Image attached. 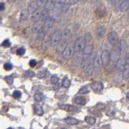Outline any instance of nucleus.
Segmentation results:
<instances>
[{
  "mask_svg": "<svg viewBox=\"0 0 129 129\" xmlns=\"http://www.w3.org/2000/svg\"><path fill=\"white\" fill-rule=\"evenodd\" d=\"M85 47H86V39L84 37H82V36H80V37L77 38L74 44V51H76V52H81V51L84 49Z\"/></svg>",
  "mask_w": 129,
  "mask_h": 129,
  "instance_id": "f257e3e1",
  "label": "nucleus"
},
{
  "mask_svg": "<svg viewBox=\"0 0 129 129\" xmlns=\"http://www.w3.org/2000/svg\"><path fill=\"white\" fill-rule=\"evenodd\" d=\"M74 44H69L66 45L65 50L62 52V57L64 59H70V57L74 55Z\"/></svg>",
  "mask_w": 129,
  "mask_h": 129,
  "instance_id": "f03ea898",
  "label": "nucleus"
},
{
  "mask_svg": "<svg viewBox=\"0 0 129 129\" xmlns=\"http://www.w3.org/2000/svg\"><path fill=\"white\" fill-rule=\"evenodd\" d=\"M102 60H101V56L99 54L95 56L94 57V72L95 73L96 75L99 74L101 69H102Z\"/></svg>",
  "mask_w": 129,
  "mask_h": 129,
  "instance_id": "7ed1b4c3",
  "label": "nucleus"
},
{
  "mask_svg": "<svg viewBox=\"0 0 129 129\" xmlns=\"http://www.w3.org/2000/svg\"><path fill=\"white\" fill-rule=\"evenodd\" d=\"M61 31H56L52 34V37L50 39V44L51 45H57L61 42Z\"/></svg>",
  "mask_w": 129,
  "mask_h": 129,
  "instance_id": "20e7f679",
  "label": "nucleus"
},
{
  "mask_svg": "<svg viewBox=\"0 0 129 129\" xmlns=\"http://www.w3.org/2000/svg\"><path fill=\"white\" fill-rule=\"evenodd\" d=\"M120 50H119V47H116V48H113L111 51L110 53V59L112 61H118V60L120 57Z\"/></svg>",
  "mask_w": 129,
  "mask_h": 129,
  "instance_id": "39448f33",
  "label": "nucleus"
},
{
  "mask_svg": "<svg viewBox=\"0 0 129 129\" xmlns=\"http://www.w3.org/2000/svg\"><path fill=\"white\" fill-rule=\"evenodd\" d=\"M95 55L94 54H91L90 57V64H89L88 67L86 70V76H91L94 72V61Z\"/></svg>",
  "mask_w": 129,
  "mask_h": 129,
  "instance_id": "423d86ee",
  "label": "nucleus"
},
{
  "mask_svg": "<svg viewBox=\"0 0 129 129\" xmlns=\"http://www.w3.org/2000/svg\"><path fill=\"white\" fill-rule=\"evenodd\" d=\"M54 22H55V19L52 16H49L48 19H46L44 23V25L43 26V30L45 32H47L48 30H50L52 28V25L54 24Z\"/></svg>",
  "mask_w": 129,
  "mask_h": 129,
  "instance_id": "0eeeda50",
  "label": "nucleus"
},
{
  "mask_svg": "<svg viewBox=\"0 0 129 129\" xmlns=\"http://www.w3.org/2000/svg\"><path fill=\"white\" fill-rule=\"evenodd\" d=\"M59 107L62 109V110H65L66 111H69V112H76L79 111V109L77 107L70 104H60Z\"/></svg>",
  "mask_w": 129,
  "mask_h": 129,
  "instance_id": "6e6552de",
  "label": "nucleus"
},
{
  "mask_svg": "<svg viewBox=\"0 0 129 129\" xmlns=\"http://www.w3.org/2000/svg\"><path fill=\"white\" fill-rule=\"evenodd\" d=\"M101 60H102V64L103 65H107L110 61V52L107 50H104L101 55Z\"/></svg>",
  "mask_w": 129,
  "mask_h": 129,
  "instance_id": "1a4fd4ad",
  "label": "nucleus"
},
{
  "mask_svg": "<svg viewBox=\"0 0 129 129\" xmlns=\"http://www.w3.org/2000/svg\"><path fill=\"white\" fill-rule=\"evenodd\" d=\"M108 41L110 42L111 44H115L118 41V39H119V36H118L117 33L115 32H111L108 34Z\"/></svg>",
  "mask_w": 129,
  "mask_h": 129,
  "instance_id": "9d476101",
  "label": "nucleus"
},
{
  "mask_svg": "<svg viewBox=\"0 0 129 129\" xmlns=\"http://www.w3.org/2000/svg\"><path fill=\"white\" fill-rule=\"evenodd\" d=\"M70 36H71V32L69 29H65L61 32V42H66L70 40Z\"/></svg>",
  "mask_w": 129,
  "mask_h": 129,
  "instance_id": "9b49d317",
  "label": "nucleus"
},
{
  "mask_svg": "<svg viewBox=\"0 0 129 129\" xmlns=\"http://www.w3.org/2000/svg\"><path fill=\"white\" fill-rule=\"evenodd\" d=\"M83 50L84 51H83L82 61H84V60L88 59V58L90 57V55H91V53H92V46L89 45V46L85 47Z\"/></svg>",
  "mask_w": 129,
  "mask_h": 129,
  "instance_id": "f8f14e48",
  "label": "nucleus"
},
{
  "mask_svg": "<svg viewBox=\"0 0 129 129\" xmlns=\"http://www.w3.org/2000/svg\"><path fill=\"white\" fill-rule=\"evenodd\" d=\"M91 89L94 92L98 93V92H100L103 90V83L99 82V81H94L91 84Z\"/></svg>",
  "mask_w": 129,
  "mask_h": 129,
  "instance_id": "ddd939ff",
  "label": "nucleus"
},
{
  "mask_svg": "<svg viewBox=\"0 0 129 129\" xmlns=\"http://www.w3.org/2000/svg\"><path fill=\"white\" fill-rule=\"evenodd\" d=\"M41 10H36L35 12H33L32 14V17H31L32 21L34 22V23H37L40 20V18H41Z\"/></svg>",
  "mask_w": 129,
  "mask_h": 129,
  "instance_id": "4468645a",
  "label": "nucleus"
},
{
  "mask_svg": "<svg viewBox=\"0 0 129 129\" xmlns=\"http://www.w3.org/2000/svg\"><path fill=\"white\" fill-rule=\"evenodd\" d=\"M125 65H126V63H125L124 58H119L117 61V66H116L117 67L118 71L123 72V69H124V67H125Z\"/></svg>",
  "mask_w": 129,
  "mask_h": 129,
  "instance_id": "2eb2a0df",
  "label": "nucleus"
},
{
  "mask_svg": "<svg viewBox=\"0 0 129 129\" xmlns=\"http://www.w3.org/2000/svg\"><path fill=\"white\" fill-rule=\"evenodd\" d=\"M38 7H37V4H36V1H32L29 3L28 5V13H33L35 12L36 10H37Z\"/></svg>",
  "mask_w": 129,
  "mask_h": 129,
  "instance_id": "dca6fc26",
  "label": "nucleus"
},
{
  "mask_svg": "<svg viewBox=\"0 0 129 129\" xmlns=\"http://www.w3.org/2000/svg\"><path fill=\"white\" fill-rule=\"evenodd\" d=\"M105 32H106V28H105V26H100L97 29L96 36H97V37L101 38L105 35Z\"/></svg>",
  "mask_w": 129,
  "mask_h": 129,
  "instance_id": "f3484780",
  "label": "nucleus"
},
{
  "mask_svg": "<svg viewBox=\"0 0 129 129\" xmlns=\"http://www.w3.org/2000/svg\"><path fill=\"white\" fill-rule=\"evenodd\" d=\"M65 121L66 123H68V124L70 125H76L77 124V123H79V121L77 120V119H75V118H73V117H67L65 119Z\"/></svg>",
  "mask_w": 129,
  "mask_h": 129,
  "instance_id": "a211bd4d",
  "label": "nucleus"
},
{
  "mask_svg": "<svg viewBox=\"0 0 129 129\" xmlns=\"http://www.w3.org/2000/svg\"><path fill=\"white\" fill-rule=\"evenodd\" d=\"M48 11L45 10V9H44L43 11H41V18H40V19H41V21L44 22V21H46V19H48V17H49V13H48Z\"/></svg>",
  "mask_w": 129,
  "mask_h": 129,
  "instance_id": "6ab92c4d",
  "label": "nucleus"
},
{
  "mask_svg": "<svg viewBox=\"0 0 129 129\" xmlns=\"http://www.w3.org/2000/svg\"><path fill=\"white\" fill-rule=\"evenodd\" d=\"M54 3H55V0H48L46 3V4H45L44 6V9L47 11H51L53 9L54 7Z\"/></svg>",
  "mask_w": 129,
  "mask_h": 129,
  "instance_id": "aec40b11",
  "label": "nucleus"
},
{
  "mask_svg": "<svg viewBox=\"0 0 129 129\" xmlns=\"http://www.w3.org/2000/svg\"><path fill=\"white\" fill-rule=\"evenodd\" d=\"M128 7H129L128 1H123L120 3V5H119V10H120V11L124 12L126 11H128Z\"/></svg>",
  "mask_w": 129,
  "mask_h": 129,
  "instance_id": "412c9836",
  "label": "nucleus"
},
{
  "mask_svg": "<svg viewBox=\"0 0 129 129\" xmlns=\"http://www.w3.org/2000/svg\"><path fill=\"white\" fill-rule=\"evenodd\" d=\"M65 47H66V44H65V42L59 43L57 47V52L58 54H62V52H63V51L65 50Z\"/></svg>",
  "mask_w": 129,
  "mask_h": 129,
  "instance_id": "4be33fe9",
  "label": "nucleus"
},
{
  "mask_svg": "<svg viewBox=\"0 0 129 129\" xmlns=\"http://www.w3.org/2000/svg\"><path fill=\"white\" fill-rule=\"evenodd\" d=\"M34 111H35V113L37 115H44L43 108L41 105H37V104L35 105V107H34Z\"/></svg>",
  "mask_w": 129,
  "mask_h": 129,
  "instance_id": "5701e85b",
  "label": "nucleus"
},
{
  "mask_svg": "<svg viewBox=\"0 0 129 129\" xmlns=\"http://www.w3.org/2000/svg\"><path fill=\"white\" fill-rule=\"evenodd\" d=\"M65 4V0H55V3H54V7L57 9H61L64 7V5Z\"/></svg>",
  "mask_w": 129,
  "mask_h": 129,
  "instance_id": "b1692460",
  "label": "nucleus"
},
{
  "mask_svg": "<svg viewBox=\"0 0 129 129\" xmlns=\"http://www.w3.org/2000/svg\"><path fill=\"white\" fill-rule=\"evenodd\" d=\"M43 29V26L42 24H41V23H36L35 25L33 26V28H32V32H34V33H36L37 34L38 32H40V31H41Z\"/></svg>",
  "mask_w": 129,
  "mask_h": 129,
  "instance_id": "393cba45",
  "label": "nucleus"
},
{
  "mask_svg": "<svg viewBox=\"0 0 129 129\" xmlns=\"http://www.w3.org/2000/svg\"><path fill=\"white\" fill-rule=\"evenodd\" d=\"M75 103H77L79 105H85L86 103V100L84 97L82 96H77V97L75 98Z\"/></svg>",
  "mask_w": 129,
  "mask_h": 129,
  "instance_id": "a878e982",
  "label": "nucleus"
},
{
  "mask_svg": "<svg viewBox=\"0 0 129 129\" xmlns=\"http://www.w3.org/2000/svg\"><path fill=\"white\" fill-rule=\"evenodd\" d=\"M123 77L124 79L128 80L129 77V64L125 65V67L123 70Z\"/></svg>",
  "mask_w": 129,
  "mask_h": 129,
  "instance_id": "bb28decb",
  "label": "nucleus"
},
{
  "mask_svg": "<svg viewBox=\"0 0 129 129\" xmlns=\"http://www.w3.org/2000/svg\"><path fill=\"white\" fill-rule=\"evenodd\" d=\"M28 11L27 9H23L22 10L21 13H20V21H25L27 19H28Z\"/></svg>",
  "mask_w": 129,
  "mask_h": 129,
  "instance_id": "cd10ccee",
  "label": "nucleus"
},
{
  "mask_svg": "<svg viewBox=\"0 0 129 129\" xmlns=\"http://www.w3.org/2000/svg\"><path fill=\"white\" fill-rule=\"evenodd\" d=\"M50 45H51L50 40L49 39H46V40H44V41H43L42 45H41V48H42V50H44V51H46L48 48H49Z\"/></svg>",
  "mask_w": 129,
  "mask_h": 129,
  "instance_id": "c85d7f7f",
  "label": "nucleus"
},
{
  "mask_svg": "<svg viewBox=\"0 0 129 129\" xmlns=\"http://www.w3.org/2000/svg\"><path fill=\"white\" fill-rule=\"evenodd\" d=\"M85 121L89 123V124H94L96 122V119L95 118H94L93 116H86V118H85Z\"/></svg>",
  "mask_w": 129,
  "mask_h": 129,
  "instance_id": "c756f323",
  "label": "nucleus"
},
{
  "mask_svg": "<svg viewBox=\"0 0 129 129\" xmlns=\"http://www.w3.org/2000/svg\"><path fill=\"white\" fill-rule=\"evenodd\" d=\"M47 73H48V70H47L46 69H43V70H41L39 71L37 77H39V78H44V77L47 75Z\"/></svg>",
  "mask_w": 129,
  "mask_h": 129,
  "instance_id": "7c9ffc66",
  "label": "nucleus"
},
{
  "mask_svg": "<svg viewBox=\"0 0 129 129\" xmlns=\"http://www.w3.org/2000/svg\"><path fill=\"white\" fill-rule=\"evenodd\" d=\"M34 99H35V100L36 102H42L44 99V94H42L38 93L34 95Z\"/></svg>",
  "mask_w": 129,
  "mask_h": 129,
  "instance_id": "2f4dec72",
  "label": "nucleus"
},
{
  "mask_svg": "<svg viewBox=\"0 0 129 129\" xmlns=\"http://www.w3.org/2000/svg\"><path fill=\"white\" fill-rule=\"evenodd\" d=\"M61 84H62V86L65 87V88H69V87L70 86V81L68 79V77H65L62 80Z\"/></svg>",
  "mask_w": 129,
  "mask_h": 129,
  "instance_id": "473e14b6",
  "label": "nucleus"
},
{
  "mask_svg": "<svg viewBox=\"0 0 129 129\" xmlns=\"http://www.w3.org/2000/svg\"><path fill=\"white\" fill-rule=\"evenodd\" d=\"M47 1H48V0H37V1H36L37 7H40V8H41V7H44Z\"/></svg>",
  "mask_w": 129,
  "mask_h": 129,
  "instance_id": "72a5a7b5",
  "label": "nucleus"
},
{
  "mask_svg": "<svg viewBox=\"0 0 129 129\" xmlns=\"http://www.w3.org/2000/svg\"><path fill=\"white\" fill-rule=\"evenodd\" d=\"M89 92H90V90H89L88 87H87V86H83V87H81V88L79 90L78 93L80 94H88Z\"/></svg>",
  "mask_w": 129,
  "mask_h": 129,
  "instance_id": "f704fd0d",
  "label": "nucleus"
},
{
  "mask_svg": "<svg viewBox=\"0 0 129 129\" xmlns=\"http://www.w3.org/2000/svg\"><path fill=\"white\" fill-rule=\"evenodd\" d=\"M45 35H46V32H45L42 29V30L40 31V32L37 33V38L39 40H43V39H44Z\"/></svg>",
  "mask_w": 129,
  "mask_h": 129,
  "instance_id": "c9c22d12",
  "label": "nucleus"
},
{
  "mask_svg": "<svg viewBox=\"0 0 129 129\" xmlns=\"http://www.w3.org/2000/svg\"><path fill=\"white\" fill-rule=\"evenodd\" d=\"M126 47H127V45H126V43H125V41H123H123H120V44H119V46L120 52H123V51L126 49Z\"/></svg>",
  "mask_w": 129,
  "mask_h": 129,
  "instance_id": "e433bc0d",
  "label": "nucleus"
},
{
  "mask_svg": "<svg viewBox=\"0 0 129 129\" xmlns=\"http://www.w3.org/2000/svg\"><path fill=\"white\" fill-rule=\"evenodd\" d=\"M58 81H59V77H57V76H52L51 77V82L52 83L53 85H56L58 83Z\"/></svg>",
  "mask_w": 129,
  "mask_h": 129,
  "instance_id": "4c0bfd02",
  "label": "nucleus"
},
{
  "mask_svg": "<svg viewBox=\"0 0 129 129\" xmlns=\"http://www.w3.org/2000/svg\"><path fill=\"white\" fill-rule=\"evenodd\" d=\"M5 80H6V81L7 82V84L9 85H11L12 83H13V77L12 76H7V77H5Z\"/></svg>",
  "mask_w": 129,
  "mask_h": 129,
  "instance_id": "58836bf2",
  "label": "nucleus"
},
{
  "mask_svg": "<svg viewBox=\"0 0 129 129\" xmlns=\"http://www.w3.org/2000/svg\"><path fill=\"white\" fill-rule=\"evenodd\" d=\"M3 67H4L5 70H7V71H9V70H11L12 68H13V66H12V65L11 64V63H6Z\"/></svg>",
  "mask_w": 129,
  "mask_h": 129,
  "instance_id": "ea45409f",
  "label": "nucleus"
},
{
  "mask_svg": "<svg viewBox=\"0 0 129 129\" xmlns=\"http://www.w3.org/2000/svg\"><path fill=\"white\" fill-rule=\"evenodd\" d=\"M13 97L15 98V99H19V98L21 97V92L19 91V90H15L13 92Z\"/></svg>",
  "mask_w": 129,
  "mask_h": 129,
  "instance_id": "a19ab883",
  "label": "nucleus"
},
{
  "mask_svg": "<svg viewBox=\"0 0 129 129\" xmlns=\"http://www.w3.org/2000/svg\"><path fill=\"white\" fill-rule=\"evenodd\" d=\"M16 53H17L18 55H19V56L23 55V54L25 53V48H19V49H17V51H16Z\"/></svg>",
  "mask_w": 129,
  "mask_h": 129,
  "instance_id": "79ce46f5",
  "label": "nucleus"
},
{
  "mask_svg": "<svg viewBox=\"0 0 129 129\" xmlns=\"http://www.w3.org/2000/svg\"><path fill=\"white\" fill-rule=\"evenodd\" d=\"M2 45L3 47H10L11 46V42L9 40H5L3 43H2Z\"/></svg>",
  "mask_w": 129,
  "mask_h": 129,
  "instance_id": "37998d69",
  "label": "nucleus"
},
{
  "mask_svg": "<svg viewBox=\"0 0 129 129\" xmlns=\"http://www.w3.org/2000/svg\"><path fill=\"white\" fill-rule=\"evenodd\" d=\"M36 65H37V62H36V60H31L30 61H29V65H30L31 67H32V68H34V67L36 66Z\"/></svg>",
  "mask_w": 129,
  "mask_h": 129,
  "instance_id": "c03bdc74",
  "label": "nucleus"
},
{
  "mask_svg": "<svg viewBox=\"0 0 129 129\" xmlns=\"http://www.w3.org/2000/svg\"><path fill=\"white\" fill-rule=\"evenodd\" d=\"M26 75L29 77H35L36 76V74L34 72L28 70V71H26Z\"/></svg>",
  "mask_w": 129,
  "mask_h": 129,
  "instance_id": "a18cd8bd",
  "label": "nucleus"
},
{
  "mask_svg": "<svg viewBox=\"0 0 129 129\" xmlns=\"http://www.w3.org/2000/svg\"><path fill=\"white\" fill-rule=\"evenodd\" d=\"M68 9H69V5L65 4L64 7L61 8V11H64V12H65V11H67V10H68Z\"/></svg>",
  "mask_w": 129,
  "mask_h": 129,
  "instance_id": "49530a36",
  "label": "nucleus"
},
{
  "mask_svg": "<svg viewBox=\"0 0 129 129\" xmlns=\"http://www.w3.org/2000/svg\"><path fill=\"white\" fill-rule=\"evenodd\" d=\"M5 9V3H0V11H3Z\"/></svg>",
  "mask_w": 129,
  "mask_h": 129,
  "instance_id": "de8ad7c7",
  "label": "nucleus"
},
{
  "mask_svg": "<svg viewBox=\"0 0 129 129\" xmlns=\"http://www.w3.org/2000/svg\"><path fill=\"white\" fill-rule=\"evenodd\" d=\"M69 2H70V4L74 5V4H75V3H77L78 0H69Z\"/></svg>",
  "mask_w": 129,
  "mask_h": 129,
  "instance_id": "09e8293b",
  "label": "nucleus"
},
{
  "mask_svg": "<svg viewBox=\"0 0 129 129\" xmlns=\"http://www.w3.org/2000/svg\"><path fill=\"white\" fill-rule=\"evenodd\" d=\"M99 1V0H92V2H93V3H96V2H98Z\"/></svg>",
  "mask_w": 129,
  "mask_h": 129,
  "instance_id": "8fccbe9b",
  "label": "nucleus"
},
{
  "mask_svg": "<svg viewBox=\"0 0 129 129\" xmlns=\"http://www.w3.org/2000/svg\"><path fill=\"white\" fill-rule=\"evenodd\" d=\"M123 1H128V0H123Z\"/></svg>",
  "mask_w": 129,
  "mask_h": 129,
  "instance_id": "3c124183",
  "label": "nucleus"
},
{
  "mask_svg": "<svg viewBox=\"0 0 129 129\" xmlns=\"http://www.w3.org/2000/svg\"><path fill=\"white\" fill-rule=\"evenodd\" d=\"M7 129H11V128H7Z\"/></svg>",
  "mask_w": 129,
  "mask_h": 129,
  "instance_id": "603ef678",
  "label": "nucleus"
},
{
  "mask_svg": "<svg viewBox=\"0 0 129 129\" xmlns=\"http://www.w3.org/2000/svg\"><path fill=\"white\" fill-rule=\"evenodd\" d=\"M61 129H65V128H61Z\"/></svg>",
  "mask_w": 129,
  "mask_h": 129,
  "instance_id": "864d4df0",
  "label": "nucleus"
}]
</instances>
